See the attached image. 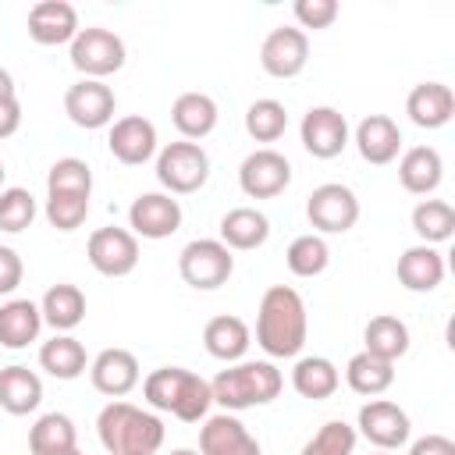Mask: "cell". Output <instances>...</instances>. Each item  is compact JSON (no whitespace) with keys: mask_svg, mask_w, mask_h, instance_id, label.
I'll return each mask as SVG.
<instances>
[{"mask_svg":"<svg viewBox=\"0 0 455 455\" xmlns=\"http://www.w3.org/2000/svg\"><path fill=\"white\" fill-rule=\"evenodd\" d=\"M309 316L306 302L291 284H270L256 309V345L270 359H295L306 348Z\"/></svg>","mask_w":455,"mask_h":455,"instance_id":"obj_1","label":"cell"},{"mask_svg":"<svg viewBox=\"0 0 455 455\" xmlns=\"http://www.w3.org/2000/svg\"><path fill=\"white\" fill-rule=\"evenodd\" d=\"M96 437L110 455H156L164 444V419L124 398H114L96 416Z\"/></svg>","mask_w":455,"mask_h":455,"instance_id":"obj_2","label":"cell"},{"mask_svg":"<svg viewBox=\"0 0 455 455\" xmlns=\"http://www.w3.org/2000/svg\"><path fill=\"white\" fill-rule=\"evenodd\" d=\"M142 398L156 412H171L181 423H199L210 416L213 395L210 380H203L196 370L185 366H160L142 380Z\"/></svg>","mask_w":455,"mask_h":455,"instance_id":"obj_3","label":"cell"},{"mask_svg":"<svg viewBox=\"0 0 455 455\" xmlns=\"http://www.w3.org/2000/svg\"><path fill=\"white\" fill-rule=\"evenodd\" d=\"M281 387H284V377L270 359L231 363L210 380L213 405H220L224 412H245L256 405H270L281 395Z\"/></svg>","mask_w":455,"mask_h":455,"instance_id":"obj_4","label":"cell"},{"mask_svg":"<svg viewBox=\"0 0 455 455\" xmlns=\"http://www.w3.org/2000/svg\"><path fill=\"white\" fill-rule=\"evenodd\" d=\"M156 181L167 196H192L210 181V153L199 142L178 139L156 153Z\"/></svg>","mask_w":455,"mask_h":455,"instance_id":"obj_5","label":"cell"},{"mask_svg":"<svg viewBox=\"0 0 455 455\" xmlns=\"http://www.w3.org/2000/svg\"><path fill=\"white\" fill-rule=\"evenodd\" d=\"M68 53H71V68L82 71V78H96V82H103L107 75L121 71L124 60H128L124 39L117 32L103 28V25L78 28V36L71 39Z\"/></svg>","mask_w":455,"mask_h":455,"instance_id":"obj_6","label":"cell"},{"mask_svg":"<svg viewBox=\"0 0 455 455\" xmlns=\"http://www.w3.org/2000/svg\"><path fill=\"white\" fill-rule=\"evenodd\" d=\"M178 274L196 291H213L235 274V252L220 238H192L178 252Z\"/></svg>","mask_w":455,"mask_h":455,"instance_id":"obj_7","label":"cell"},{"mask_svg":"<svg viewBox=\"0 0 455 455\" xmlns=\"http://www.w3.org/2000/svg\"><path fill=\"white\" fill-rule=\"evenodd\" d=\"M306 217L316 235H345L359 220V199L341 181H323L306 199Z\"/></svg>","mask_w":455,"mask_h":455,"instance_id":"obj_8","label":"cell"},{"mask_svg":"<svg viewBox=\"0 0 455 455\" xmlns=\"http://www.w3.org/2000/svg\"><path fill=\"white\" fill-rule=\"evenodd\" d=\"M85 256H89L96 274H103V277H128L139 267V238L128 228L107 224V228H96L89 235Z\"/></svg>","mask_w":455,"mask_h":455,"instance_id":"obj_9","label":"cell"},{"mask_svg":"<svg viewBox=\"0 0 455 455\" xmlns=\"http://www.w3.org/2000/svg\"><path fill=\"white\" fill-rule=\"evenodd\" d=\"M309 64V36L299 25H277L259 43V68L270 78H295Z\"/></svg>","mask_w":455,"mask_h":455,"instance_id":"obj_10","label":"cell"},{"mask_svg":"<svg viewBox=\"0 0 455 455\" xmlns=\"http://www.w3.org/2000/svg\"><path fill=\"white\" fill-rule=\"evenodd\" d=\"M64 114L71 117V124H78L85 132L110 128L114 124V114H117V96H114V89L107 82L78 78L64 92Z\"/></svg>","mask_w":455,"mask_h":455,"instance_id":"obj_11","label":"cell"},{"mask_svg":"<svg viewBox=\"0 0 455 455\" xmlns=\"http://www.w3.org/2000/svg\"><path fill=\"white\" fill-rule=\"evenodd\" d=\"M107 149L124 167H142L160 153L156 124L142 114H124L107 128Z\"/></svg>","mask_w":455,"mask_h":455,"instance_id":"obj_12","label":"cell"},{"mask_svg":"<svg viewBox=\"0 0 455 455\" xmlns=\"http://www.w3.org/2000/svg\"><path fill=\"white\" fill-rule=\"evenodd\" d=\"M238 185L249 199H274L291 185V164L284 153L263 146L238 164Z\"/></svg>","mask_w":455,"mask_h":455,"instance_id":"obj_13","label":"cell"},{"mask_svg":"<svg viewBox=\"0 0 455 455\" xmlns=\"http://www.w3.org/2000/svg\"><path fill=\"white\" fill-rule=\"evenodd\" d=\"M181 220H185L181 203L167 192H142L128 206V231L135 238H149V242L171 238L181 228Z\"/></svg>","mask_w":455,"mask_h":455,"instance_id":"obj_14","label":"cell"},{"mask_svg":"<svg viewBox=\"0 0 455 455\" xmlns=\"http://www.w3.org/2000/svg\"><path fill=\"white\" fill-rule=\"evenodd\" d=\"M355 434H363L370 444H377L380 451H395L402 444H409V434H412V423H409V412L398 405V402H387V398H373L359 409V419H355Z\"/></svg>","mask_w":455,"mask_h":455,"instance_id":"obj_15","label":"cell"},{"mask_svg":"<svg viewBox=\"0 0 455 455\" xmlns=\"http://www.w3.org/2000/svg\"><path fill=\"white\" fill-rule=\"evenodd\" d=\"M299 139L306 146L309 156L316 160H334L341 156V149L348 146V121L341 110L334 107H309L302 114V124H299Z\"/></svg>","mask_w":455,"mask_h":455,"instance_id":"obj_16","label":"cell"},{"mask_svg":"<svg viewBox=\"0 0 455 455\" xmlns=\"http://www.w3.org/2000/svg\"><path fill=\"white\" fill-rule=\"evenodd\" d=\"M89 380L100 395H107L110 402L114 398H124L139 387L142 380V370H139V359L135 352L128 348H103L96 359H89Z\"/></svg>","mask_w":455,"mask_h":455,"instance_id":"obj_17","label":"cell"},{"mask_svg":"<svg viewBox=\"0 0 455 455\" xmlns=\"http://www.w3.org/2000/svg\"><path fill=\"white\" fill-rule=\"evenodd\" d=\"M199 455H263V451L235 412H217L206 416L199 427Z\"/></svg>","mask_w":455,"mask_h":455,"instance_id":"obj_18","label":"cell"},{"mask_svg":"<svg viewBox=\"0 0 455 455\" xmlns=\"http://www.w3.org/2000/svg\"><path fill=\"white\" fill-rule=\"evenodd\" d=\"M78 28V11L68 0H39L28 11V39L39 46H71Z\"/></svg>","mask_w":455,"mask_h":455,"instance_id":"obj_19","label":"cell"},{"mask_svg":"<svg viewBox=\"0 0 455 455\" xmlns=\"http://www.w3.org/2000/svg\"><path fill=\"white\" fill-rule=\"evenodd\" d=\"M359 156L373 167H384L391 160H398L402 153V128L395 117L387 114H366L359 124H355V135H352Z\"/></svg>","mask_w":455,"mask_h":455,"instance_id":"obj_20","label":"cell"},{"mask_svg":"<svg viewBox=\"0 0 455 455\" xmlns=\"http://www.w3.org/2000/svg\"><path fill=\"white\" fill-rule=\"evenodd\" d=\"M405 114L416 128H444L455 117V92L444 82H419L405 96Z\"/></svg>","mask_w":455,"mask_h":455,"instance_id":"obj_21","label":"cell"},{"mask_svg":"<svg viewBox=\"0 0 455 455\" xmlns=\"http://www.w3.org/2000/svg\"><path fill=\"white\" fill-rule=\"evenodd\" d=\"M395 277H398V284L405 291L427 295L444 281V256L434 245H423V242L409 245L395 263Z\"/></svg>","mask_w":455,"mask_h":455,"instance_id":"obj_22","label":"cell"},{"mask_svg":"<svg viewBox=\"0 0 455 455\" xmlns=\"http://www.w3.org/2000/svg\"><path fill=\"white\" fill-rule=\"evenodd\" d=\"M203 345H206V352L213 355V359H220V363H242L245 359V352H249V345H252V331H249V323L242 320V316H235V313H220V316H213V320H206V327H203Z\"/></svg>","mask_w":455,"mask_h":455,"instance_id":"obj_23","label":"cell"},{"mask_svg":"<svg viewBox=\"0 0 455 455\" xmlns=\"http://www.w3.org/2000/svg\"><path fill=\"white\" fill-rule=\"evenodd\" d=\"M444 178V160L434 146H409L398 160V181L412 196H434Z\"/></svg>","mask_w":455,"mask_h":455,"instance_id":"obj_24","label":"cell"},{"mask_svg":"<svg viewBox=\"0 0 455 455\" xmlns=\"http://www.w3.org/2000/svg\"><path fill=\"white\" fill-rule=\"evenodd\" d=\"M39 402H43V380L36 370H28L21 363L0 366V409L4 412L28 416L39 409Z\"/></svg>","mask_w":455,"mask_h":455,"instance_id":"obj_25","label":"cell"},{"mask_svg":"<svg viewBox=\"0 0 455 455\" xmlns=\"http://www.w3.org/2000/svg\"><path fill=\"white\" fill-rule=\"evenodd\" d=\"M270 238V220L256 206H235L220 217V242L231 252H252Z\"/></svg>","mask_w":455,"mask_h":455,"instance_id":"obj_26","label":"cell"},{"mask_svg":"<svg viewBox=\"0 0 455 455\" xmlns=\"http://www.w3.org/2000/svg\"><path fill=\"white\" fill-rule=\"evenodd\" d=\"M39 313H43V323L53 327V334H71L82 320H85V295L78 284H50L39 299Z\"/></svg>","mask_w":455,"mask_h":455,"instance_id":"obj_27","label":"cell"},{"mask_svg":"<svg viewBox=\"0 0 455 455\" xmlns=\"http://www.w3.org/2000/svg\"><path fill=\"white\" fill-rule=\"evenodd\" d=\"M43 331V313L39 302L32 299H7L0 306V348H28Z\"/></svg>","mask_w":455,"mask_h":455,"instance_id":"obj_28","label":"cell"},{"mask_svg":"<svg viewBox=\"0 0 455 455\" xmlns=\"http://www.w3.org/2000/svg\"><path fill=\"white\" fill-rule=\"evenodd\" d=\"M217 117H220L217 100L206 96V92H181V96L171 103V121H174L178 135L188 139V142L206 139V135L217 128Z\"/></svg>","mask_w":455,"mask_h":455,"instance_id":"obj_29","label":"cell"},{"mask_svg":"<svg viewBox=\"0 0 455 455\" xmlns=\"http://www.w3.org/2000/svg\"><path fill=\"white\" fill-rule=\"evenodd\" d=\"M291 387L309 402H323L341 387V373L327 355H302L291 366Z\"/></svg>","mask_w":455,"mask_h":455,"instance_id":"obj_30","label":"cell"},{"mask_svg":"<svg viewBox=\"0 0 455 455\" xmlns=\"http://www.w3.org/2000/svg\"><path fill=\"white\" fill-rule=\"evenodd\" d=\"M39 366L57 377V380H78L85 370H89V355H85V345L71 334H53L50 341H43L39 348Z\"/></svg>","mask_w":455,"mask_h":455,"instance_id":"obj_31","label":"cell"},{"mask_svg":"<svg viewBox=\"0 0 455 455\" xmlns=\"http://www.w3.org/2000/svg\"><path fill=\"white\" fill-rule=\"evenodd\" d=\"M78 448V430L64 412H43L28 430V455H68Z\"/></svg>","mask_w":455,"mask_h":455,"instance_id":"obj_32","label":"cell"},{"mask_svg":"<svg viewBox=\"0 0 455 455\" xmlns=\"http://www.w3.org/2000/svg\"><path fill=\"white\" fill-rule=\"evenodd\" d=\"M363 341H366L363 352H370L377 359H387V363H398L409 352V327H405V320H398L391 313H377V316H370V323L363 331Z\"/></svg>","mask_w":455,"mask_h":455,"instance_id":"obj_33","label":"cell"},{"mask_svg":"<svg viewBox=\"0 0 455 455\" xmlns=\"http://www.w3.org/2000/svg\"><path fill=\"white\" fill-rule=\"evenodd\" d=\"M345 384L363 398H377L395 384V363L377 359L370 352H355L345 366Z\"/></svg>","mask_w":455,"mask_h":455,"instance_id":"obj_34","label":"cell"},{"mask_svg":"<svg viewBox=\"0 0 455 455\" xmlns=\"http://www.w3.org/2000/svg\"><path fill=\"white\" fill-rule=\"evenodd\" d=\"M409 220L423 245H441L455 235V206L444 199H419Z\"/></svg>","mask_w":455,"mask_h":455,"instance_id":"obj_35","label":"cell"},{"mask_svg":"<svg viewBox=\"0 0 455 455\" xmlns=\"http://www.w3.org/2000/svg\"><path fill=\"white\" fill-rule=\"evenodd\" d=\"M284 263L295 277H320L331 263V245L323 235L309 231V235H299L291 238V245L284 249Z\"/></svg>","mask_w":455,"mask_h":455,"instance_id":"obj_36","label":"cell"},{"mask_svg":"<svg viewBox=\"0 0 455 455\" xmlns=\"http://www.w3.org/2000/svg\"><path fill=\"white\" fill-rule=\"evenodd\" d=\"M288 128V110L281 100L274 96H263V100H252L249 110H245V132L252 142H277Z\"/></svg>","mask_w":455,"mask_h":455,"instance_id":"obj_37","label":"cell"},{"mask_svg":"<svg viewBox=\"0 0 455 455\" xmlns=\"http://www.w3.org/2000/svg\"><path fill=\"white\" fill-rule=\"evenodd\" d=\"M46 192H71V196H92V167L78 156H60L46 171Z\"/></svg>","mask_w":455,"mask_h":455,"instance_id":"obj_38","label":"cell"},{"mask_svg":"<svg viewBox=\"0 0 455 455\" xmlns=\"http://www.w3.org/2000/svg\"><path fill=\"white\" fill-rule=\"evenodd\" d=\"M39 206H36V196L21 185H7L0 188V231L7 235H18L25 228H32Z\"/></svg>","mask_w":455,"mask_h":455,"instance_id":"obj_39","label":"cell"},{"mask_svg":"<svg viewBox=\"0 0 455 455\" xmlns=\"http://www.w3.org/2000/svg\"><path fill=\"white\" fill-rule=\"evenodd\" d=\"M355 441H359L355 427H348L345 419H331L302 444L299 455H355Z\"/></svg>","mask_w":455,"mask_h":455,"instance_id":"obj_40","label":"cell"},{"mask_svg":"<svg viewBox=\"0 0 455 455\" xmlns=\"http://www.w3.org/2000/svg\"><path fill=\"white\" fill-rule=\"evenodd\" d=\"M50 228L57 231H78L89 217V196H71V192H46V206H43Z\"/></svg>","mask_w":455,"mask_h":455,"instance_id":"obj_41","label":"cell"},{"mask_svg":"<svg viewBox=\"0 0 455 455\" xmlns=\"http://www.w3.org/2000/svg\"><path fill=\"white\" fill-rule=\"evenodd\" d=\"M295 21L299 28H331L338 18V0H295Z\"/></svg>","mask_w":455,"mask_h":455,"instance_id":"obj_42","label":"cell"},{"mask_svg":"<svg viewBox=\"0 0 455 455\" xmlns=\"http://www.w3.org/2000/svg\"><path fill=\"white\" fill-rule=\"evenodd\" d=\"M25 277V263L18 256V249L0 245V295H11Z\"/></svg>","mask_w":455,"mask_h":455,"instance_id":"obj_43","label":"cell"},{"mask_svg":"<svg viewBox=\"0 0 455 455\" xmlns=\"http://www.w3.org/2000/svg\"><path fill=\"white\" fill-rule=\"evenodd\" d=\"M409 455H455V441L444 434H427L409 444Z\"/></svg>","mask_w":455,"mask_h":455,"instance_id":"obj_44","label":"cell"},{"mask_svg":"<svg viewBox=\"0 0 455 455\" xmlns=\"http://www.w3.org/2000/svg\"><path fill=\"white\" fill-rule=\"evenodd\" d=\"M18 128H21V103L18 96H7L0 100V139H11Z\"/></svg>","mask_w":455,"mask_h":455,"instance_id":"obj_45","label":"cell"},{"mask_svg":"<svg viewBox=\"0 0 455 455\" xmlns=\"http://www.w3.org/2000/svg\"><path fill=\"white\" fill-rule=\"evenodd\" d=\"M7 96H18V85H14V75L7 68H0V100H7Z\"/></svg>","mask_w":455,"mask_h":455,"instance_id":"obj_46","label":"cell"},{"mask_svg":"<svg viewBox=\"0 0 455 455\" xmlns=\"http://www.w3.org/2000/svg\"><path fill=\"white\" fill-rule=\"evenodd\" d=\"M171 455H199V451H196V448H174Z\"/></svg>","mask_w":455,"mask_h":455,"instance_id":"obj_47","label":"cell"},{"mask_svg":"<svg viewBox=\"0 0 455 455\" xmlns=\"http://www.w3.org/2000/svg\"><path fill=\"white\" fill-rule=\"evenodd\" d=\"M4 178H7V171H4V160H0V188H4Z\"/></svg>","mask_w":455,"mask_h":455,"instance_id":"obj_48","label":"cell"},{"mask_svg":"<svg viewBox=\"0 0 455 455\" xmlns=\"http://www.w3.org/2000/svg\"><path fill=\"white\" fill-rule=\"evenodd\" d=\"M68 455H82V451H78V448H75V451H68Z\"/></svg>","mask_w":455,"mask_h":455,"instance_id":"obj_49","label":"cell"},{"mask_svg":"<svg viewBox=\"0 0 455 455\" xmlns=\"http://www.w3.org/2000/svg\"><path fill=\"white\" fill-rule=\"evenodd\" d=\"M377 455H387V451H377Z\"/></svg>","mask_w":455,"mask_h":455,"instance_id":"obj_50","label":"cell"}]
</instances>
